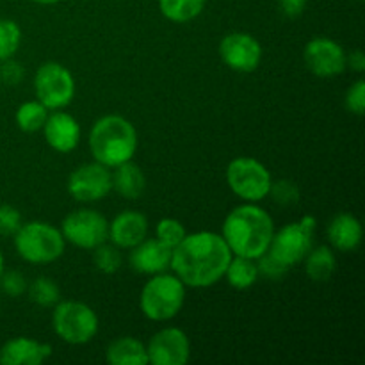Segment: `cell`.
<instances>
[{
	"instance_id": "obj_31",
	"label": "cell",
	"mask_w": 365,
	"mask_h": 365,
	"mask_svg": "<svg viewBox=\"0 0 365 365\" xmlns=\"http://www.w3.org/2000/svg\"><path fill=\"white\" fill-rule=\"evenodd\" d=\"M21 225L24 223H21L20 210L16 207L2 203L0 205V235H4V237L14 235Z\"/></svg>"
},
{
	"instance_id": "obj_10",
	"label": "cell",
	"mask_w": 365,
	"mask_h": 365,
	"mask_svg": "<svg viewBox=\"0 0 365 365\" xmlns=\"http://www.w3.org/2000/svg\"><path fill=\"white\" fill-rule=\"evenodd\" d=\"M61 234L77 248L95 250L109 237V221L96 210H73L61 223Z\"/></svg>"
},
{
	"instance_id": "obj_39",
	"label": "cell",
	"mask_w": 365,
	"mask_h": 365,
	"mask_svg": "<svg viewBox=\"0 0 365 365\" xmlns=\"http://www.w3.org/2000/svg\"><path fill=\"white\" fill-rule=\"evenodd\" d=\"M4 273V255H2V252H0V274Z\"/></svg>"
},
{
	"instance_id": "obj_21",
	"label": "cell",
	"mask_w": 365,
	"mask_h": 365,
	"mask_svg": "<svg viewBox=\"0 0 365 365\" xmlns=\"http://www.w3.org/2000/svg\"><path fill=\"white\" fill-rule=\"evenodd\" d=\"M107 362L113 365H146V346L134 337H120L113 341L106 353Z\"/></svg>"
},
{
	"instance_id": "obj_11",
	"label": "cell",
	"mask_w": 365,
	"mask_h": 365,
	"mask_svg": "<svg viewBox=\"0 0 365 365\" xmlns=\"http://www.w3.org/2000/svg\"><path fill=\"white\" fill-rule=\"evenodd\" d=\"M68 192L73 200L82 203L100 202L113 191L110 170L100 163H88L71 171L66 184Z\"/></svg>"
},
{
	"instance_id": "obj_4",
	"label": "cell",
	"mask_w": 365,
	"mask_h": 365,
	"mask_svg": "<svg viewBox=\"0 0 365 365\" xmlns=\"http://www.w3.org/2000/svg\"><path fill=\"white\" fill-rule=\"evenodd\" d=\"M185 302V285L177 274H152L139 296V307L150 321H170L182 310Z\"/></svg>"
},
{
	"instance_id": "obj_18",
	"label": "cell",
	"mask_w": 365,
	"mask_h": 365,
	"mask_svg": "<svg viewBox=\"0 0 365 365\" xmlns=\"http://www.w3.org/2000/svg\"><path fill=\"white\" fill-rule=\"evenodd\" d=\"M52 346L29 337L7 341L0 349V364L4 365H39L50 359Z\"/></svg>"
},
{
	"instance_id": "obj_8",
	"label": "cell",
	"mask_w": 365,
	"mask_h": 365,
	"mask_svg": "<svg viewBox=\"0 0 365 365\" xmlns=\"http://www.w3.org/2000/svg\"><path fill=\"white\" fill-rule=\"evenodd\" d=\"M228 187L245 202L255 203L269 196L271 178L269 170L253 157H237L227 166Z\"/></svg>"
},
{
	"instance_id": "obj_23",
	"label": "cell",
	"mask_w": 365,
	"mask_h": 365,
	"mask_svg": "<svg viewBox=\"0 0 365 365\" xmlns=\"http://www.w3.org/2000/svg\"><path fill=\"white\" fill-rule=\"evenodd\" d=\"M259 277V267H257L255 260L239 255H232L227 271H225V278L230 284V287L237 289V291H245V289L255 285Z\"/></svg>"
},
{
	"instance_id": "obj_38",
	"label": "cell",
	"mask_w": 365,
	"mask_h": 365,
	"mask_svg": "<svg viewBox=\"0 0 365 365\" xmlns=\"http://www.w3.org/2000/svg\"><path fill=\"white\" fill-rule=\"evenodd\" d=\"M36 4H41V6H52V4H57L59 0H32Z\"/></svg>"
},
{
	"instance_id": "obj_35",
	"label": "cell",
	"mask_w": 365,
	"mask_h": 365,
	"mask_svg": "<svg viewBox=\"0 0 365 365\" xmlns=\"http://www.w3.org/2000/svg\"><path fill=\"white\" fill-rule=\"evenodd\" d=\"M24 77V68L18 61H14L13 57L2 61V66H0V81H4L6 84L16 86L18 82Z\"/></svg>"
},
{
	"instance_id": "obj_30",
	"label": "cell",
	"mask_w": 365,
	"mask_h": 365,
	"mask_svg": "<svg viewBox=\"0 0 365 365\" xmlns=\"http://www.w3.org/2000/svg\"><path fill=\"white\" fill-rule=\"evenodd\" d=\"M269 195L274 200V203H278L282 207H291L299 202L298 185L294 182L287 180V178H284L280 182H271Z\"/></svg>"
},
{
	"instance_id": "obj_16",
	"label": "cell",
	"mask_w": 365,
	"mask_h": 365,
	"mask_svg": "<svg viewBox=\"0 0 365 365\" xmlns=\"http://www.w3.org/2000/svg\"><path fill=\"white\" fill-rule=\"evenodd\" d=\"M148 235V220L145 214L125 210L109 223V241L120 250H130Z\"/></svg>"
},
{
	"instance_id": "obj_15",
	"label": "cell",
	"mask_w": 365,
	"mask_h": 365,
	"mask_svg": "<svg viewBox=\"0 0 365 365\" xmlns=\"http://www.w3.org/2000/svg\"><path fill=\"white\" fill-rule=\"evenodd\" d=\"M43 132H45L46 145L59 153L73 152L81 141L78 121L71 114L61 109L48 114L45 125H43Z\"/></svg>"
},
{
	"instance_id": "obj_17",
	"label": "cell",
	"mask_w": 365,
	"mask_h": 365,
	"mask_svg": "<svg viewBox=\"0 0 365 365\" xmlns=\"http://www.w3.org/2000/svg\"><path fill=\"white\" fill-rule=\"evenodd\" d=\"M128 262L135 273L157 274L164 273L171 264V248L159 239H145L138 246L130 248Z\"/></svg>"
},
{
	"instance_id": "obj_26",
	"label": "cell",
	"mask_w": 365,
	"mask_h": 365,
	"mask_svg": "<svg viewBox=\"0 0 365 365\" xmlns=\"http://www.w3.org/2000/svg\"><path fill=\"white\" fill-rule=\"evenodd\" d=\"M29 298L34 305L43 307V309H52L59 303L61 289L52 278L48 277H38L32 280L31 285H27Z\"/></svg>"
},
{
	"instance_id": "obj_28",
	"label": "cell",
	"mask_w": 365,
	"mask_h": 365,
	"mask_svg": "<svg viewBox=\"0 0 365 365\" xmlns=\"http://www.w3.org/2000/svg\"><path fill=\"white\" fill-rule=\"evenodd\" d=\"M21 43V29L14 20H0V61H6L18 52Z\"/></svg>"
},
{
	"instance_id": "obj_34",
	"label": "cell",
	"mask_w": 365,
	"mask_h": 365,
	"mask_svg": "<svg viewBox=\"0 0 365 365\" xmlns=\"http://www.w3.org/2000/svg\"><path fill=\"white\" fill-rule=\"evenodd\" d=\"M259 262H257V267H259V274L269 278V280H280L285 273H287V267L284 264L278 262L277 259L269 255V253H264L262 257H259Z\"/></svg>"
},
{
	"instance_id": "obj_22",
	"label": "cell",
	"mask_w": 365,
	"mask_h": 365,
	"mask_svg": "<svg viewBox=\"0 0 365 365\" xmlns=\"http://www.w3.org/2000/svg\"><path fill=\"white\" fill-rule=\"evenodd\" d=\"M303 260H305V273L314 282H328L337 269V257L328 246L310 250Z\"/></svg>"
},
{
	"instance_id": "obj_20",
	"label": "cell",
	"mask_w": 365,
	"mask_h": 365,
	"mask_svg": "<svg viewBox=\"0 0 365 365\" xmlns=\"http://www.w3.org/2000/svg\"><path fill=\"white\" fill-rule=\"evenodd\" d=\"M113 170L110 178H113L114 191L127 200L141 198L146 187V177L141 168L132 160H127V163L120 164Z\"/></svg>"
},
{
	"instance_id": "obj_19",
	"label": "cell",
	"mask_w": 365,
	"mask_h": 365,
	"mask_svg": "<svg viewBox=\"0 0 365 365\" xmlns=\"http://www.w3.org/2000/svg\"><path fill=\"white\" fill-rule=\"evenodd\" d=\"M364 237V228L359 217L353 214H337L328 225V239L339 252H355Z\"/></svg>"
},
{
	"instance_id": "obj_40",
	"label": "cell",
	"mask_w": 365,
	"mask_h": 365,
	"mask_svg": "<svg viewBox=\"0 0 365 365\" xmlns=\"http://www.w3.org/2000/svg\"><path fill=\"white\" fill-rule=\"evenodd\" d=\"M356 2H362V0H356Z\"/></svg>"
},
{
	"instance_id": "obj_3",
	"label": "cell",
	"mask_w": 365,
	"mask_h": 365,
	"mask_svg": "<svg viewBox=\"0 0 365 365\" xmlns=\"http://www.w3.org/2000/svg\"><path fill=\"white\" fill-rule=\"evenodd\" d=\"M89 150L96 163L113 170L134 159L138 152V130L127 118L107 114L91 127Z\"/></svg>"
},
{
	"instance_id": "obj_24",
	"label": "cell",
	"mask_w": 365,
	"mask_h": 365,
	"mask_svg": "<svg viewBox=\"0 0 365 365\" xmlns=\"http://www.w3.org/2000/svg\"><path fill=\"white\" fill-rule=\"evenodd\" d=\"M207 0H159V9L173 24H187L202 14Z\"/></svg>"
},
{
	"instance_id": "obj_13",
	"label": "cell",
	"mask_w": 365,
	"mask_h": 365,
	"mask_svg": "<svg viewBox=\"0 0 365 365\" xmlns=\"http://www.w3.org/2000/svg\"><path fill=\"white\" fill-rule=\"evenodd\" d=\"M146 355L153 365H185L191 356V342L180 328H164L150 339Z\"/></svg>"
},
{
	"instance_id": "obj_32",
	"label": "cell",
	"mask_w": 365,
	"mask_h": 365,
	"mask_svg": "<svg viewBox=\"0 0 365 365\" xmlns=\"http://www.w3.org/2000/svg\"><path fill=\"white\" fill-rule=\"evenodd\" d=\"M0 289L9 298H18L27 291V278L20 271H7L0 274Z\"/></svg>"
},
{
	"instance_id": "obj_14",
	"label": "cell",
	"mask_w": 365,
	"mask_h": 365,
	"mask_svg": "<svg viewBox=\"0 0 365 365\" xmlns=\"http://www.w3.org/2000/svg\"><path fill=\"white\" fill-rule=\"evenodd\" d=\"M307 68L323 78L341 75L346 70V52L337 41L330 38H314L303 50Z\"/></svg>"
},
{
	"instance_id": "obj_33",
	"label": "cell",
	"mask_w": 365,
	"mask_h": 365,
	"mask_svg": "<svg viewBox=\"0 0 365 365\" xmlns=\"http://www.w3.org/2000/svg\"><path fill=\"white\" fill-rule=\"evenodd\" d=\"M346 109L349 110V113L356 114V116H364L365 113V82L362 78H359V81L355 82V84L351 86V88L346 91Z\"/></svg>"
},
{
	"instance_id": "obj_2",
	"label": "cell",
	"mask_w": 365,
	"mask_h": 365,
	"mask_svg": "<svg viewBox=\"0 0 365 365\" xmlns=\"http://www.w3.org/2000/svg\"><path fill=\"white\" fill-rule=\"evenodd\" d=\"M274 234L273 217L259 205H239L225 217L221 237L230 248L232 255L257 260L269 248Z\"/></svg>"
},
{
	"instance_id": "obj_9",
	"label": "cell",
	"mask_w": 365,
	"mask_h": 365,
	"mask_svg": "<svg viewBox=\"0 0 365 365\" xmlns=\"http://www.w3.org/2000/svg\"><path fill=\"white\" fill-rule=\"evenodd\" d=\"M34 91L48 110L64 109L75 96V78L66 66L48 61L36 71Z\"/></svg>"
},
{
	"instance_id": "obj_27",
	"label": "cell",
	"mask_w": 365,
	"mask_h": 365,
	"mask_svg": "<svg viewBox=\"0 0 365 365\" xmlns=\"http://www.w3.org/2000/svg\"><path fill=\"white\" fill-rule=\"evenodd\" d=\"M93 252H95L93 253V264H95L96 269L102 271L103 274H114L116 271H120L123 259H121L120 248L114 246L113 242L110 245H107V241L102 242Z\"/></svg>"
},
{
	"instance_id": "obj_6",
	"label": "cell",
	"mask_w": 365,
	"mask_h": 365,
	"mask_svg": "<svg viewBox=\"0 0 365 365\" xmlns=\"http://www.w3.org/2000/svg\"><path fill=\"white\" fill-rule=\"evenodd\" d=\"M53 331L68 344H88L98 334V316L89 305L75 299L61 302L53 307Z\"/></svg>"
},
{
	"instance_id": "obj_29",
	"label": "cell",
	"mask_w": 365,
	"mask_h": 365,
	"mask_svg": "<svg viewBox=\"0 0 365 365\" xmlns=\"http://www.w3.org/2000/svg\"><path fill=\"white\" fill-rule=\"evenodd\" d=\"M155 237L173 250L175 246L185 237V228L184 225L178 220H175V217H164V220H160L159 223H157Z\"/></svg>"
},
{
	"instance_id": "obj_1",
	"label": "cell",
	"mask_w": 365,
	"mask_h": 365,
	"mask_svg": "<svg viewBox=\"0 0 365 365\" xmlns=\"http://www.w3.org/2000/svg\"><path fill=\"white\" fill-rule=\"evenodd\" d=\"M232 252L221 234L195 232L171 250L170 267L187 287H210L225 277Z\"/></svg>"
},
{
	"instance_id": "obj_25",
	"label": "cell",
	"mask_w": 365,
	"mask_h": 365,
	"mask_svg": "<svg viewBox=\"0 0 365 365\" xmlns=\"http://www.w3.org/2000/svg\"><path fill=\"white\" fill-rule=\"evenodd\" d=\"M14 118H16V125L20 130L32 134V132H38L43 128L46 118H48V109L39 100H31V102H24L18 107Z\"/></svg>"
},
{
	"instance_id": "obj_37",
	"label": "cell",
	"mask_w": 365,
	"mask_h": 365,
	"mask_svg": "<svg viewBox=\"0 0 365 365\" xmlns=\"http://www.w3.org/2000/svg\"><path fill=\"white\" fill-rule=\"evenodd\" d=\"M346 66L351 68L353 71L362 73L365 70V56L362 50H355V52H351L349 56H346Z\"/></svg>"
},
{
	"instance_id": "obj_36",
	"label": "cell",
	"mask_w": 365,
	"mask_h": 365,
	"mask_svg": "<svg viewBox=\"0 0 365 365\" xmlns=\"http://www.w3.org/2000/svg\"><path fill=\"white\" fill-rule=\"evenodd\" d=\"M278 7L287 18H298L305 13L307 0H278Z\"/></svg>"
},
{
	"instance_id": "obj_5",
	"label": "cell",
	"mask_w": 365,
	"mask_h": 365,
	"mask_svg": "<svg viewBox=\"0 0 365 365\" xmlns=\"http://www.w3.org/2000/svg\"><path fill=\"white\" fill-rule=\"evenodd\" d=\"M13 237L18 255L31 264L56 262L63 257L64 245H66L59 228L45 221H31L21 225Z\"/></svg>"
},
{
	"instance_id": "obj_7",
	"label": "cell",
	"mask_w": 365,
	"mask_h": 365,
	"mask_svg": "<svg viewBox=\"0 0 365 365\" xmlns=\"http://www.w3.org/2000/svg\"><path fill=\"white\" fill-rule=\"evenodd\" d=\"M316 228L317 221L314 216H303L296 223L285 225L273 234L267 253L291 269L296 264L303 262V259L312 250Z\"/></svg>"
},
{
	"instance_id": "obj_12",
	"label": "cell",
	"mask_w": 365,
	"mask_h": 365,
	"mask_svg": "<svg viewBox=\"0 0 365 365\" xmlns=\"http://www.w3.org/2000/svg\"><path fill=\"white\" fill-rule=\"evenodd\" d=\"M220 57L230 70L252 73L262 61V45L248 32H230L221 39Z\"/></svg>"
}]
</instances>
